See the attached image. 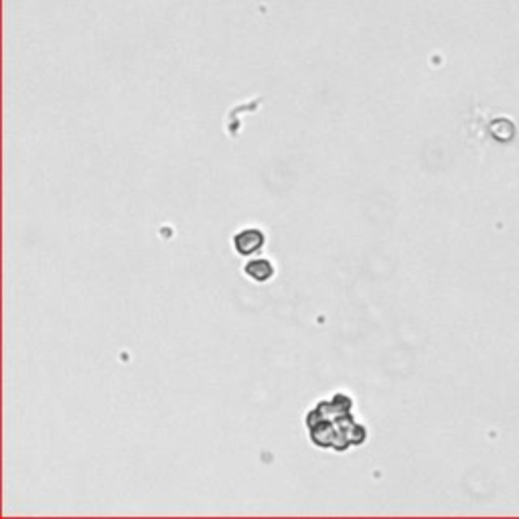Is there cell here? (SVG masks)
Here are the masks:
<instances>
[{
	"label": "cell",
	"mask_w": 519,
	"mask_h": 519,
	"mask_svg": "<svg viewBox=\"0 0 519 519\" xmlns=\"http://www.w3.org/2000/svg\"><path fill=\"white\" fill-rule=\"evenodd\" d=\"M307 426L311 428V439L316 446L345 450L349 444H361L365 441V428L351 416V400L337 393L331 402L318 404L307 416Z\"/></svg>",
	"instance_id": "1"
},
{
	"label": "cell",
	"mask_w": 519,
	"mask_h": 519,
	"mask_svg": "<svg viewBox=\"0 0 519 519\" xmlns=\"http://www.w3.org/2000/svg\"><path fill=\"white\" fill-rule=\"evenodd\" d=\"M266 235L264 232H260L258 228H246L239 234L234 235V248L239 256H252L258 250L264 248Z\"/></svg>",
	"instance_id": "2"
},
{
	"label": "cell",
	"mask_w": 519,
	"mask_h": 519,
	"mask_svg": "<svg viewBox=\"0 0 519 519\" xmlns=\"http://www.w3.org/2000/svg\"><path fill=\"white\" fill-rule=\"evenodd\" d=\"M244 272L256 282H268L274 276V266L270 260H250L244 266Z\"/></svg>",
	"instance_id": "3"
}]
</instances>
